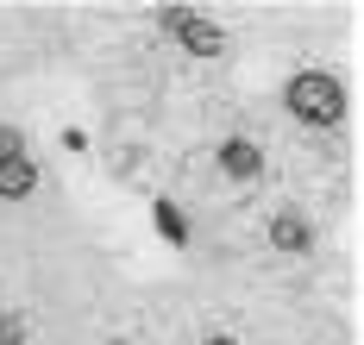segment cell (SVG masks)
<instances>
[{
    "instance_id": "6da1fadb",
    "label": "cell",
    "mask_w": 364,
    "mask_h": 345,
    "mask_svg": "<svg viewBox=\"0 0 364 345\" xmlns=\"http://www.w3.org/2000/svg\"><path fill=\"white\" fill-rule=\"evenodd\" d=\"M283 107H289L301 126H339L346 119V82L333 76V70H295L289 88H283Z\"/></svg>"
},
{
    "instance_id": "9c48e42d",
    "label": "cell",
    "mask_w": 364,
    "mask_h": 345,
    "mask_svg": "<svg viewBox=\"0 0 364 345\" xmlns=\"http://www.w3.org/2000/svg\"><path fill=\"white\" fill-rule=\"evenodd\" d=\"M107 345H132V339H107Z\"/></svg>"
},
{
    "instance_id": "52a82bcc",
    "label": "cell",
    "mask_w": 364,
    "mask_h": 345,
    "mask_svg": "<svg viewBox=\"0 0 364 345\" xmlns=\"http://www.w3.org/2000/svg\"><path fill=\"white\" fill-rule=\"evenodd\" d=\"M0 345H26V314L0 307Z\"/></svg>"
},
{
    "instance_id": "5b68a950",
    "label": "cell",
    "mask_w": 364,
    "mask_h": 345,
    "mask_svg": "<svg viewBox=\"0 0 364 345\" xmlns=\"http://www.w3.org/2000/svg\"><path fill=\"white\" fill-rule=\"evenodd\" d=\"M214 163H220V176H232V182H257L264 176V145L257 138H226L214 151Z\"/></svg>"
},
{
    "instance_id": "8992f818",
    "label": "cell",
    "mask_w": 364,
    "mask_h": 345,
    "mask_svg": "<svg viewBox=\"0 0 364 345\" xmlns=\"http://www.w3.org/2000/svg\"><path fill=\"white\" fill-rule=\"evenodd\" d=\"M151 220H157V232H164L170 245H188V220H182L176 201H157V207H151Z\"/></svg>"
},
{
    "instance_id": "277c9868",
    "label": "cell",
    "mask_w": 364,
    "mask_h": 345,
    "mask_svg": "<svg viewBox=\"0 0 364 345\" xmlns=\"http://www.w3.org/2000/svg\"><path fill=\"white\" fill-rule=\"evenodd\" d=\"M270 245H277L283 258H308V251H314L308 214H301V207H277V214H270Z\"/></svg>"
},
{
    "instance_id": "7a4b0ae2",
    "label": "cell",
    "mask_w": 364,
    "mask_h": 345,
    "mask_svg": "<svg viewBox=\"0 0 364 345\" xmlns=\"http://www.w3.org/2000/svg\"><path fill=\"white\" fill-rule=\"evenodd\" d=\"M157 26H164L188 57H220V44H226L214 19H208L201 6H182V0H176V6H157Z\"/></svg>"
},
{
    "instance_id": "ba28073f",
    "label": "cell",
    "mask_w": 364,
    "mask_h": 345,
    "mask_svg": "<svg viewBox=\"0 0 364 345\" xmlns=\"http://www.w3.org/2000/svg\"><path fill=\"white\" fill-rule=\"evenodd\" d=\"M201 345H245V339H232V333H208Z\"/></svg>"
},
{
    "instance_id": "3957f363",
    "label": "cell",
    "mask_w": 364,
    "mask_h": 345,
    "mask_svg": "<svg viewBox=\"0 0 364 345\" xmlns=\"http://www.w3.org/2000/svg\"><path fill=\"white\" fill-rule=\"evenodd\" d=\"M38 189V163L26 157L19 132H0V201H26Z\"/></svg>"
}]
</instances>
